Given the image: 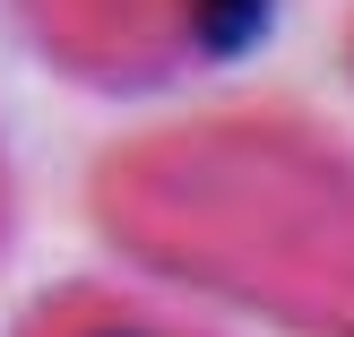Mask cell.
I'll return each mask as SVG.
<instances>
[{
  "instance_id": "6da1fadb",
  "label": "cell",
  "mask_w": 354,
  "mask_h": 337,
  "mask_svg": "<svg viewBox=\"0 0 354 337\" xmlns=\"http://www.w3.org/2000/svg\"><path fill=\"white\" fill-rule=\"evenodd\" d=\"M113 208L147 251L303 320H354V165L294 130H190L130 156Z\"/></svg>"
},
{
  "instance_id": "7a4b0ae2",
  "label": "cell",
  "mask_w": 354,
  "mask_h": 337,
  "mask_svg": "<svg viewBox=\"0 0 354 337\" xmlns=\"http://www.w3.org/2000/svg\"><path fill=\"white\" fill-rule=\"evenodd\" d=\"M251 0H44V35L95 69H165L225 44Z\"/></svg>"
}]
</instances>
